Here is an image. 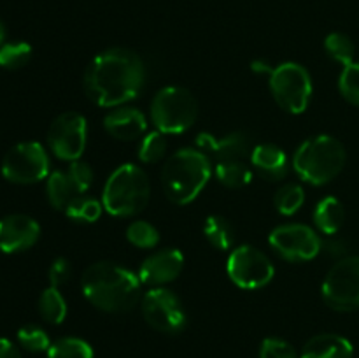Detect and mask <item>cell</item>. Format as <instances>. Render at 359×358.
I'll return each mask as SVG.
<instances>
[{"instance_id":"1","label":"cell","mask_w":359,"mask_h":358,"mask_svg":"<svg viewBox=\"0 0 359 358\" xmlns=\"http://www.w3.org/2000/svg\"><path fill=\"white\" fill-rule=\"evenodd\" d=\"M146 69L137 53L112 48L95 56L86 67L83 84L88 98L102 107H116L140 93Z\"/></svg>"},{"instance_id":"2","label":"cell","mask_w":359,"mask_h":358,"mask_svg":"<svg viewBox=\"0 0 359 358\" xmlns=\"http://www.w3.org/2000/svg\"><path fill=\"white\" fill-rule=\"evenodd\" d=\"M140 286L142 281L137 274L112 262L93 263L81 279L84 297L105 312H125L135 307Z\"/></svg>"},{"instance_id":"3","label":"cell","mask_w":359,"mask_h":358,"mask_svg":"<svg viewBox=\"0 0 359 358\" xmlns=\"http://www.w3.org/2000/svg\"><path fill=\"white\" fill-rule=\"evenodd\" d=\"M210 160L203 151L184 147L167 158L161 186L170 202L186 206L202 193L210 179Z\"/></svg>"},{"instance_id":"4","label":"cell","mask_w":359,"mask_h":358,"mask_svg":"<svg viewBox=\"0 0 359 358\" xmlns=\"http://www.w3.org/2000/svg\"><path fill=\"white\" fill-rule=\"evenodd\" d=\"M346 147L332 135H316L297 150L293 168L298 178L314 186L333 181L346 165Z\"/></svg>"},{"instance_id":"5","label":"cell","mask_w":359,"mask_h":358,"mask_svg":"<svg viewBox=\"0 0 359 358\" xmlns=\"http://www.w3.org/2000/svg\"><path fill=\"white\" fill-rule=\"evenodd\" d=\"M151 197L149 178L133 164H123L109 175L102 193V204L109 214L118 218L135 216L147 206Z\"/></svg>"},{"instance_id":"6","label":"cell","mask_w":359,"mask_h":358,"mask_svg":"<svg viewBox=\"0 0 359 358\" xmlns=\"http://www.w3.org/2000/svg\"><path fill=\"white\" fill-rule=\"evenodd\" d=\"M198 114V104L191 91L181 86H167L151 102V119L158 132L182 133L191 128Z\"/></svg>"},{"instance_id":"7","label":"cell","mask_w":359,"mask_h":358,"mask_svg":"<svg viewBox=\"0 0 359 358\" xmlns=\"http://www.w3.org/2000/svg\"><path fill=\"white\" fill-rule=\"evenodd\" d=\"M270 91L284 111L300 114L309 107L312 97L311 74L300 63H280L270 74Z\"/></svg>"},{"instance_id":"8","label":"cell","mask_w":359,"mask_h":358,"mask_svg":"<svg viewBox=\"0 0 359 358\" xmlns=\"http://www.w3.org/2000/svg\"><path fill=\"white\" fill-rule=\"evenodd\" d=\"M321 295L325 304L335 311L359 309V256H346L330 269Z\"/></svg>"},{"instance_id":"9","label":"cell","mask_w":359,"mask_h":358,"mask_svg":"<svg viewBox=\"0 0 359 358\" xmlns=\"http://www.w3.org/2000/svg\"><path fill=\"white\" fill-rule=\"evenodd\" d=\"M49 157L42 144L20 142L2 160V175L16 185H32L48 178Z\"/></svg>"},{"instance_id":"10","label":"cell","mask_w":359,"mask_h":358,"mask_svg":"<svg viewBox=\"0 0 359 358\" xmlns=\"http://www.w3.org/2000/svg\"><path fill=\"white\" fill-rule=\"evenodd\" d=\"M230 279L244 290H258L272 281L276 269L263 251L255 246H238L230 253L226 263Z\"/></svg>"},{"instance_id":"11","label":"cell","mask_w":359,"mask_h":358,"mask_svg":"<svg viewBox=\"0 0 359 358\" xmlns=\"http://www.w3.org/2000/svg\"><path fill=\"white\" fill-rule=\"evenodd\" d=\"M142 314L147 325L163 333H179L186 326V312L174 291L156 286L142 297Z\"/></svg>"},{"instance_id":"12","label":"cell","mask_w":359,"mask_h":358,"mask_svg":"<svg viewBox=\"0 0 359 358\" xmlns=\"http://www.w3.org/2000/svg\"><path fill=\"white\" fill-rule=\"evenodd\" d=\"M277 255L287 262H309L321 253L323 241L307 225L290 223L273 228L269 237Z\"/></svg>"},{"instance_id":"13","label":"cell","mask_w":359,"mask_h":358,"mask_svg":"<svg viewBox=\"0 0 359 358\" xmlns=\"http://www.w3.org/2000/svg\"><path fill=\"white\" fill-rule=\"evenodd\" d=\"M88 125L79 112H62L48 130V144L53 153L65 161L79 160L86 147Z\"/></svg>"},{"instance_id":"14","label":"cell","mask_w":359,"mask_h":358,"mask_svg":"<svg viewBox=\"0 0 359 358\" xmlns=\"http://www.w3.org/2000/svg\"><path fill=\"white\" fill-rule=\"evenodd\" d=\"M41 235V227L27 214H9L0 220V253H20L30 249Z\"/></svg>"},{"instance_id":"15","label":"cell","mask_w":359,"mask_h":358,"mask_svg":"<svg viewBox=\"0 0 359 358\" xmlns=\"http://www.w3.org/2000/svg\"><path fill=\"white\" fill-rule=\"evenodd\" d=\"M182 267H184V256L179 249H160L144 260L139 269V277L144 284L161 286L174 281L181 274Z\"/></svg>"},{"instance_id":"16","label":"cell","mask_w":359,"mask_h":358,"mask_svg":"<svg viewBox=\"0 0 359 358\" xmlns=\"http://www.w3.org/2000/svg\"><path fill=\"white\" fill-rule=\"evenodd\" d=\"M196 147L209 158L212 157L216 161L244 160L251 151L248 135L242 132H231L223 137H216L212 133H200L196 137Z\"/></svg>"},{"instance_id":"17","label":"cell","mask_w":359,"mask_h":358,"mask_svg":"<svg viewBox=\"0 0 359 358\" xmlns=\"http://www.w3.org/2000/svg\"><path fill=\"white\" fill-rule=\"evenodd\" d=\"M104 126L114 139L135 140L142 139L146 133V116L135 107H119L109 112L104 119Z\"/></svg>"},{"instance_id":"18","label":"cell","mask_w":359,"mask_h":358,"mask_svg":"<svg viewBox=\"0 0 359 358\" xmlns=\"http://www.w3.org/2000/svg\"><path fill=\"white\" fill-rule=\"evenodd\" d=\"M251 164L269 181H279L287 174V157L276 144H258L252 147Z\"/></svg>"},{"instance_id":"19","label":"cell","mask_w":359,"mask_h":358,"mask_svg":"<svg viewBox=\"0 0 359 358\" xmlns=\"http://www.w3.org/2000/svg\"><path fill=\"white\" fill-rule=\"evenodd\" d=\"M354 347L346 337L337 333H319L302 350L300 358H353Z\"/></svg>"},{"instance_id":"20","label":"cell","mask_w":359,"mask_h":358,"mask_svg":"<svg viewBox=\"0 0 359 358\" xmlns=\"http://www.w3.org/2000/svg\"><path fill=\"white\" fill-rule=\"evenodd\" d=\"M46 192H48L49 204L58 211H65L74 199L83 195L67 171H56L49 174Z\"/></svg>"},{"instance_id":"21","label":"cell","mask_w":359,"mask_h":358,"mask_svg":"<svg viewBox=\"0 0 359 358\" xmlns=\"http://www.w3.org/2000/svg\"><path fill=\"white\" fill-rule=\"evenodd\" d=\"M344 220H346V209H344L342 202L335 197H325L316 206L314 223L318 230H321L325 235L339 234Z\"/></svg>"},{"instance_id":"22","label":"cell","mask_w":359,"mask_h":358,"mask_svg":"<svg viewBox=\"0 0 359 358\" xmlns=\"http://www.w3.org/2000/svg\"><path fill=\"white\" fill-rule=\"evenodd\" d=\"M216 178L226 188H244L252 181V172L242 160L217 161Z\"/></svg>"},{"instance_id":"23","label":"cell","mask_w":359,"mask_h":358,"mask_svg":"<svg viewBox=\"0 0 359 358\" xmlns=\"http://www.w3.org/2000/svg\"><path fill=\"white\" fill-rule=\"evenodd\" d=\"M203 234H205L207 241L221 251H226L233 246V227L226 218L219 216V214H212V216L207 218L205 225H203Z\"/></svg>"},{"instance_id":"24","label":"cell","mask_w":359,"mask_h":358,"mask_svg":"<svg viewBox=\"0 0 359 358\" xmlns=\"http://www.w3.org/2000/svg\"><path fill=\"white\" fill-rule=\"evenodd\" d=\"M39 311H41L42 318L53 325H58L65 319L67 302L58 288L49 286L42 291L41 298H39Z\"/></svg>"},{"instance_id":"25","label":"cell","mask_w":359,"mask_h":358,"mask_svg":"<svg viewBox=\"0 0 359 358\" xmlns=\"http://www.w3.org/2000/svg\"><path fill=\"white\" fill-rule=\"evenodd\" d=\"M102 209H104V204L100 200L81 195L67 206L65 214L67 218H70L72 221H77V223H93V221H97L100 218Z\"/></svg>"},{"instance_id":"26","label":"cell","mask_w":359,"mask_h":358,"mask_svg":"<svg viewBox=\"0 0 359 358\" xmlns=\"http://www.w3.org/2000/svg\"><path fill=\"white\" fill-rule=\"evenodd\" d=\"M48 358H93V350L86 340L77 337H63L51 344L48 350Z\"/></svg>"},{"instance_id":"27","label":"cell","mask_w":359,"mask_h":358,"mask_svg":"<svg viewBox=\"0 0 359 358\" xmlns=\"http://www.w3.org/2000/svg\"><path fill=\"white\" fill-rule=\"evenodd\" d=\"M276 202L277 211L284 216H291L297 211H300V207L305 202V192L300 185H294V183H287L283 188L277 190L276 193Z\"/></svg>"},{"instance_id":"28","label":"cell","mask_w":359,"mask_h":358,"mask_svg":"<svg viewBox=\"0 0 359 358\" xmlns=\"http://www.w3.org/2000/svg\"><path fill=\"white\" fill-rule=\"evenodd\" d=\"M325 49L335 62L342 63L344 67L354 62V53H356L354 42L351 41L349 35L342 34V32L330 34L325 41Z\"/></svg>"},{"instance_id":"29","label":"cell","mask_w":359,"mask_h":358,"mask_svg":"<svg viewBox=\"0 0 359 358\" xmlns=\"http://www.w3.org/2000/svg\"><path fill=\"white\" fill-rule=\"evenodd\" d=\"M167 153V139H165V133L161 132H151L140 139L139 142V160L144 164H156Z\"/></svg>"},{"instance_id":"30","label":"cell","mask_w":359,"mask_h":358,"mask_svg":"<svg viewBox=\"0 0 359 358\" xmlns=\"http://www.w3.org/2000/svg\"><path fill=\"white\" fill-rule=\"evenodd\" d=\"M32 56V48L27 42H7L0 46V67L9 70L21 69L28 63Z\"/></svg>"},{"instance_id":"31","label":"cell","mask_w":359,"mask_h":358,"mask_svg":"<svg viewBox=\"0 0 359 358\" xmlns=\"http://www.w3.org/2000/svg\"><path fill=\"white\" fill-rule=\"evenodd\" d=\"M126 239L133 246H137V248L151 249L160 241V234H158L156 227H153L147 221L139 220L128 225V228H126Z\"/></svg>"},{"instance_id":"32","label":"cell","mask_w":359,"mask_h":358,"mask_svg":"<svg viewBox=\"0 0 359 358\" xmlns=\"http://www.w3.org/2000/svg\"><path fill=\"white\" fill-rule=\"evenodd\" d=\"M18 340H20L21 347L32 351V353H41V351H48L51 347L49 336L37 325H27L18 330Z\"/></svg>"},{"instance_id":"33","label":"cell","mask_w":359,"mask_h":358,"mask_svg":"<svg viewBox=\"0 0 359 358\" xmlns=\"http://www.w3.org/2000/svg\"><path fill=\"white\" fill-rule=\"evenodd\" d=\"M339 88L342 97L351 104L359 105V63L353 62L344 67L339 79Z\"/></svg>"},{"instance_id":"34","label":"cell","mask_w":359,"mask_h":358,"mask_svg":"<svg viewBox=\"0 0 359 358\" xmlns=\"http://www.w3.org/2000/svg\"><path fill=\"white\" fill-rule=\"evenodd\" d=\"M259 358H300L294 347L284 339L269 337L259 346Z\"/></svg>"},{"instance_id":"35","label":"cell","mask_w":359,"mask_h":358,"mask_svg":"<svg viewBox=\"0 0 359 358\" xmlns=\"http://www.w3.org/2000/svg\"><path fill=\"white\" fill-rule=\"evenodd\" d=\"M67 172L70 174L72 181L76 183L77 190H79L83 195H86V192L91 188V185H93V168L88 164H84V161L76 160L70 161Z\"/></svg>"},{"instance_id":"36","label":"cell","mask_w":359,"mask_h":358,"mask_svg":"<svg viewBox=\"0 0 359 358\" xmlns=\"http://www.w3.org/2000/svg\"><path fill=\"white\" fill-rule=\"evenodd\" d=\"M70 263L65 258H56L49 267V283L51 286L58 288L70 279Z\"/></svg>"},{"instance_id":"37","label":"cell","mask_w":359,"mask_h":358,"mask_svg":"<svg viewBox=\"0 0 359 358\" xmlns=\"http://www.w3.org/2000/svg\"><path fill=\"white\" fill-rule=\"evenodd\" d=\"M347 249H349L347 241L337 237V234L330 235L328 241L323 242V246H321V251H326L328 255H332V256H344V258H346V255H347Z\"/></svg>"},{"instance_id":"38","label":"cell","mask_w":359,"mask_h":358,"mask_svg":"<svg viewBox=\"0 0 359 358\" xmlns=\"http://www.w3.org/2000/svg\"><path fill=\"white\" fill-rule=\"evenodd\" d=\"M0 358H21L20 350L11 340L0 339Z\"/></svg>"},{"instance_id":"39","label":"cell","mask_w":359,"mask_h":358,"mask_svg":"<svg viewBox=\"0 0 359 358\" xmlns=\"http://www.w3.org/2000/svg\"><path fill=\"white\" fill-rule=\"evenodd\" d=\"M252 70H256V72H266V74H272V67H269V63L266 62H255L252 63V67H251Z\"/></svg>"},{"instance_id":"40","label":"cell","mask_w":359,"mask_h":358,"mask_svg":"<svg viewBox=\"0 0 359 358\" xmlns=\"http://www.w3.org/2000/svg\"><path fill=\"white\" fill-rule=\"evenodd\" d=\"M4 41H6V27H4V23L0 21V46H4Z\"/></svg>"}]
</instances>
